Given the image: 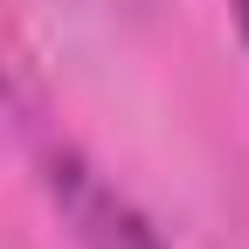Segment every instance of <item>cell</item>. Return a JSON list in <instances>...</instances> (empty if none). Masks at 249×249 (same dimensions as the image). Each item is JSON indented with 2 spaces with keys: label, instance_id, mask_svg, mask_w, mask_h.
I'll return each mask as SVG.
<instances>
[{
  "label": "cell",
  "instance_id": "obj_1",
  "mask_svg": "<svg viewBox=\"0 0 249 249\" xmlns=\"http://www.w3.org/2000/svg\"><path fill=\"white\" fill-rule=\"evenodd\" d=\"M55 201H62V222L76 229V249H160V235L145 229V214L132 201H118L76 160H55Z\"/></svg>",
  "mask_w": 249,
  "mask_h": 249
},
{
  "label": "cell",
  "instance_id": "obj_2",
  "mask_svg": "<svg viewBox=\"0 0 249 249\" xmlns=\"http://www.w3.org/2000/svg\"><path fill=\"white\" fill-rule=\"evenodd\" d=\"M235 21H242V42H249V0H235Z\"/></svg>",
  "mask_w": 249,
  "mask_h": 249
}]
</instances>
